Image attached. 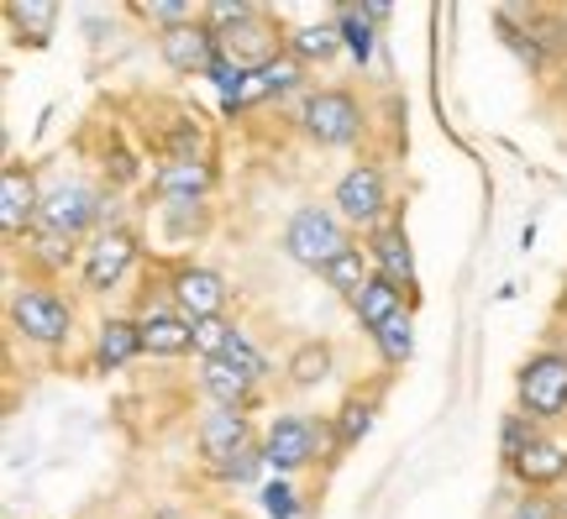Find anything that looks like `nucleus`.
<instances>
[{
  "mask_svg": "<svg viewBox=\"0 0 567 519\" xmlns=\"http://www.w3.org/2000/svg\"><path fill=\"white\" fill-rule=\"evenodd\" d=\"M32 258H38V262H48L53 273H63V268L74 262V241L53 237V231H32Z\"/></svg>",
  "mask_w": 567,
  "mask_h": 519,
  "instance_id": "72a5a7b5",
  "label": "nucleus"
},
{
  "mask_svg": "<svg viewBox=\"0 0 567 519\" xmlns=\"http://www.w3.org/2000/svg\"><path fill=\"white\" fill-rule=\"evenodd\" d=\"M509 473L520 478L526 494H551L557 482H567V440L551 436V430H542V436L530 440V451L515 461Z\"/></svg>",
  "mask_w": 567,
  "mask_h": 519,
  "instance_id": "dca6fc26",
  "label": "nucleus"
},
{
  "mask_svg": "<svg viewBox=\"0 0 567 519\" xmlns=\"http://www.w3.org/2000/svg\"><path fill=\"white\" fill-rule=\"evenodd\" d=\"M258 11L252 0H210V6H200V21L210 27V32H226V27H237V21H247Z\"/></svg>",
  "mask_w": 567,
  "mask_h": 519,
  "instance_id": "2f4dec72",
  "label": "nucleus"
},
{
  "mask_svg": "<svg viewBox=\"0 0 567 519\" xmlns=\"http://www.w3.org/2000/svg\"><path fill=\"white\" fill-rule=\"evenodd\" d=\"M368 262H373V273H384L389 283H400L405 294H415V252H410V237H405V216L400 210H389V220H379L373 231H368Z\"/></svg>",
  "mask_w": 567,
  "mask_h": 519,
  "instance_id": "f8f14e48",
  "label": "nucleus"
},
{
  "mask_svg": "<svg viewBox=\"0 0 567 519\" xmlns=\"http://www.w3.org/2000/svg\"><path fill=\"white\" fill-rule=\"evenodd\" d=\"M216 184V168L205 158H189V163H163L158 174L147 179V189L158 195L163 205H200Z\"/></svg>",
  "mask_w": 567,
  "mask_h": 519,
  "instance_id": "f3484780",
  "label": "nucleus"
},
{
  "mask_svg": "<svg viewBox=\"0 0 567 519\" xmlns=\"http://www.w3.org/2000/svg\"><path fill=\"white\" fill-rule=\"evenodd\" d=\"M158 53L174 74H210V63H216V32L205 21L168 27V32H158Z\"/></svg>",
  "mask_w": 567,
  "mask_h": 519,
  "instance_id": "4468645a",
  "label": "nucleus"
},
{
  "mask_svg": "<svg viewBox=\"0 0 567 519\" xmlns=\"http://www.w3.org/2000/svg\"><path fill=\"white\" fill-rule=\"evenodd\" d=\"M42 195H48V189H38L32 163H6V174H0V231H6V241L38 231Z\"/></svg>",
  "mask_w": 567,
  "mask_h": 519,
  "instance_id": "9b49d317",
  "label": "nucleus"
},
{
  "mask_svg": "<svg viewBox=\"0 0 567 519\" xmlns=\"http://www.w3.org/2000/svg\"><path fill=\"white\" fill-rule=\"evenodd\" d=\"M321 440H331V425H321V419L274 415L264 430V461L279 478H289V473H300V467H310V461L321 457Z\"/></svg>",
  "mask_w": 567,
  "mask_h": 519,
  "instance_id": "423d86ee",
  "label": "nucleus"
},
{
  "mask_svg": "<svg viewBox=\"0 0 567 519\" xmlns=\"http://www.w3.org/2000/svg\"><path fill=\"white\" fill-rule=\"evenodd\" d=\"M331 210L347 220V226H363L373 231L379 220H389V179L379 163H352L337 189H331Z\"/></svg>",
  "mask_w": 567,
  "mask_h": 519,
  "instance_id": "1a4fd4ad",
  "label": "nucleus"
},
{
  "mask_svg": "<svg viewBox=\"0 0 567 519\" xmlns=\"http://www.w3.org/2000/svg\"><path fill=\"white\" fill-rule=\"evenodd\" d=\"M142 357V331H137V320H126V315H111L95 331V367L101 373H122L126 362H137Z\"/></svg>",
  "mask_w": 567,
  "mask_h": 519,
  "instance_id": "412c9836",
  "label": "nucleus"
},
{
  "mask_svg": "<svg viewBox=\"0 0 567 519\" xmlns=\"http://www.w3.org/2000/svg\"><path fill=\"white\" fill-rule=\"evenodd\" d=\"M168 210V237H189V231H205V200L200 205H163Z\"/></svg>",
  "mask_w": 567,
  "mask_h": 519,
  "instance_id": "c9c22d12",
  "label": "nucleus"
},
{
  "mask_svg": "<svg viewBox=\"0 0 567 519\" xmlns=\"http://www.w3.org/2000/svg\"><path fill=\"white\" fill-rule=\"evenodd\" d=\"M373 346H379L384 367H405V362L415 357V320H410V310H400L389 325H379V331H373Z\"/></svg>",
  "mask_w": 567,
  "mask_h": 519,
  "instance_id": "bb28decb",
  "label": "nucleus"
},
{
  "mask_svg": "<svg viewBox=\"0 0 567 519\" xmlns=\"http://www.w3.org/2000/svg\"><path fill=\"white\" fill-rule=\"evenodd\" d=\"M6 315H11V331L32 346H63L74 336V304L48 283H21L6 304Z\"/></svg>",
  "mask_w": 567,
  "mask_h": 519,
  "instance_id": "20e7f679",
  "label": "nucleus"
},
{
  "mask_svg": "<svg viewBox=\"0 0 567 519\" xmlns=\"http://www.w3.org/2000/svg\"><path fill=\"white\" fill-rule=\"evenodd\" d=\"M331 367H337V352H331V341H300L295 352H289V362H284V373H289V383L295 388H321L326 378H331Z\"/></svg>",
  "mask_w": 567,
  "mask_h": 519,
  "instance_id": "4be33fe9",
  "label": "nucleus"
},
{
  "mask_svg": "<svg viewBox=\"0 0 567 519\" xmlns=\"http://www.w3.org/2000/svg\"><path fill=\"white\" fill-rule=\"evenodd\" d=\"M400 310H410V294L400 283H389L384 273H373V279L358 289V300H352V315H358V325H363L368 336H373L379 325H389Z\"/></svg>",
  "mask_w": 567,
  "mask_h": 519,
  "instance_id": "aec40b11",
  "label": "nucleus"
},
{
  "mask_svg": "<svg viewBox=\"0 0 567 519\" xmlns=\"http://www.w3.org/2000/svg\"><path fill=\"white\" fill-rule=\"evenodd\" d=\"M200 388L210 394L216 409H252V399H258V383L247 378V373H237L226 357L200 362Z\"/></svg>",
  "mask_w": 567,
  "mask_h": 519,
  "instance_id": "6ab92c4d",
  "label": "nucleus"
},
{
  "mask_svg": "<svg viewBox=\"0 0 567 519\" xmlns=\"http://www.w3.org/2000/svg\"><path fill=\"white\" fill-rule=\"evenodd\" d=\"M216 519H247V515H237V509H221V515H216Z\"/></svg>",
  "mask_w": 567,
  "mask_h": 519,
  "instance_id": "4c0bfd02",
  "label": "nucleus"
},
{
  "mask_svg": "<svg viewBox=\"0 0 567 519\" xmlns=\"http://www.w3.org/2000/svg\"><path fill=\"white\" fill-rule=\"evenodd\" d=\"M542 430H547V425H536V419L520 415V409H515V415H505V425H499V457H505V467H515V461L526 457L530 440L542 436Z\"/></svg>",
  "mask_w": 567,
  "mask_h": 519,
  "instance_id": "cd10ccee",
  "label": "nucleus"
},
{
  "mask_svg": "<svg viewBox=\"0 0 567 519\" xmlns=\"http://www.w3.org/2000/svg\"><path fill=\"white\" fill-rule=\"evenodd\" d=\"M137 331H142V357H184V352H195V325L174 304L142 310Z\"/></svg>",
  "mask_w": 567,
  "mask_h": 519,
  "instance_id": "2eb2a0df",
  "label": "nucleus"
},
{
  "mask_svg": "<svg viewBox=\"0 0 567 519\" xmlns=\"http://www.w3.org/2000/svg\"><path fill=\"white\" fill-rule=\"evenodd\" d=\"M195 446H200V457L210 461V467H221V461H231L237 451H247V446H252V419H247V409H210V415L200 419V430H195Z\"/></svg>",
  "mask_w": 567,
  "mask_h": 519,
  "instance_id": "ddd939ff",
  "label": "nucleus"
},
{
  "mask_svg": "<svg viewBox=\"0 0 567 519\" xmlns=\"http://www.w3.org/2000/svg\"><path fill=\"white\" fill-rule=\"evenodd\" d=\"M321 279L331 283L337 294H347V300H358V289H363V283L373 279V262H368V247H358V241H352V247H347L342 258H331V262H326V273H321Z\"/></svg>",
  "mask_w": 567,
  "mask_h": 519,
  "instance_id": "a878e982",
  "label": "nucleus"
},
{
  "mask_svg": "<svg viewBox=\"0 0 567 519\" xmlns=\"http://www.w3.org/2000/svg\"><path fill=\"white\" fill-rule=\"evenodd\" d=\"M137 252H142V241L132 226H105L101 237L84 247V268H80L84 289H90V294H111V289L126 279V268L137 262Z\"/></svg>",
  "mask_w": 567,
  "mask_h": 519,
  "instance_id": "9d476101",
  "label": "nucleus"
},
{
  "mask_svg": "<svg viewBox=\"0 0 567 519\" xmlns=\"http://www.w3.org/2000/svg\"><path fill=\"white\" fill-rule=\"evenodd\" d=\"M284 252L300 262V268H316L326 273V262L342 258L352 237H347V220L331 210V205H300L295 216L284 220Z\"/></svg>",
  "mask_w": 567,
  "mask_h": 519,
  "instance_id": "7ed1b4c3",
  "label": "nucleus"
},
{
  "mask_svg": "<svg viewBox=\"0 0 567 519\" xmlns=\"http://www.w3.org/2000/svg\"><path fill=\"white\" fill-rule=\"evenodd\" d=\"M505 519H563V499H551V494H526V499L509 504Z\"/></svg>",
  "mask_w": 567,
  "mask_h": 519,
  "instance_id": "f704fd0d",
  "label": "nucleus"
},
{
  "mask_svg": "<svg viewBox=\"0 0 567 519\" xmlns=\"http://www.w3.org/2000/svg\"><path fill=\"white\" fill-rule=\"evenodd\" d=\"M515 409L536 425H563L567 419V352L563 346H536L515 367Z\"/></svg>",
  "mask_w": 567,
  "mask_h": 519,
  "instance_id": "f257e3e1",
  "label": "nucleus"
},
{
  "mask_svg": "<svg viewBox=\"0 0 567 519\" xmlns=\"http://www.w3.org/2000/svg\"><path fill=\"white\" fill-rule=\"evenodd\" d=\"M231 336H237V325L231 320H200L195 325V357H226V346H231Z\"/></svg>",
  "mask_w": 567,
  "mask_h": 519,
  "instance_id": "c85d7f7f",
  "label": "nucleus"
},
{
  "mask_svg": "<svg viewBox=\"0 0 567 519\" xmlns=\"http://www.w3.org/2000/svg\"><path fill=\"white\" fill-rule=\"evenodd\" d=\"M264 504H268V515H274V519H295V515H300V499H295V488H289L284 478L264 488Z\"/></svg>",
  "mask_w": 567,
  "mask_h": 519,
  "instance_id": "e433bc0d",
  "label": "nucleus"
},
{
  "mask_svg": "<svg viewBox=\"0 0 567 519\" xmlns=\"http://www.w3.org/2000/svg\"><path fill=\"white\" fill-rule=\"evenodd\" d=\"M300 132L321 153H337V147H358L368 132V111L363 101L352 95V90H337V84H326V90H310L300 101Z\"/></svg>",
  "mask_w": 567,
  "mask_h": 519,
  "instance_id": "f03ea898",
  "label": "nucleus"
},
{
  "mask_svg": "<svg viewBox=\"0 0 567 519\" xmlns=\"http://www.w3.org/2000/svg\"><path fill=\"white\" fill-rule=\"evenodd\" d=\"M342 53V27H295L289 32V59L300 69H316V63H331Z\"/></svg>",
  "mask_w": 567,
  "mask_h": 519,
  "instance_id": "393cba45",
  "label": "nucleus"
},
{
  "mask_svg": "<svg viewBox=\"0 0 567 519\" xmlns=\"http://www.w3.org/2000/svg\"><path fill=\"white\" fill-rule=\"evenodd\" d=\"M563 519H567V499H563Z\"/></svg>",
  "mask_w": 567,
  "mask_h": 519,
  "instance_id": "58836bf2",
  "label": "nucleus"
},
{
  "mask_svg": "<svg viewBox=\"0 0 567 519\" xmlns=\"http://www.w3.org/2000/svg\"><path fill=\"white\" fill-rule=\"evenodd\" d=\"M168 304L179 310L189 325H200V320H221L226 304H231V289L216 268H200V262H179V268H168Z\"/></svg>",
  "mask_w": 567,
  "mask_h": 519,
  "instance_id": "6e6552de",
  "label": "nucleus"
},
{
  "mask_svg": "<svg viewBox=\"0 0 567 519\" xmlns=\"http://www.w3.org/2000/svg\"><path fill=\"white\" fill-rule=\"evenodd\" d=\"M6 21L17 27V42H42L53 38V27H59V6L53 0H6Z\"/></svg>",
  "mask_w": 567,
  "mask_h": 519,
  "instance_id": "5701e85b",
  "label": "nucleus"
},
{
  "mask_svg": "<svg viewBox=\"0 0 567 519\" xmlns=\"http://www.w3.org/2000/svg\"><path fill=\"white\" fill-rule=\"evenodd\" d=\"M279 53H289V32L268 17L264 6H258L247 21L216 32V59L231 63L237 74H258V69H268V63H279Z\"/></svg>",
  "mask_w": 567,
  "mask_h": 519,
  "instance_id": "39448f33",
  "label": "nucleus"
},
{
  "mask_svg": "<svg viewBox=\"0 0 567 519\" xmlns=\"http://www.w3.org/2000/svg\"><path fill=\"white\" fill-rule=\"evenodd\" d=\"M111 216V205H105L101 189H90V184L69 179V184H53L48 195H42V220L38 231H53L63 241H80L90 226H101Z\"/></svg>",
  "mask_w": 567,
  "mask_h": 519,
  "instance_id": "0eeeda50",
  "label": "nucleus"
},
{
  "mask_svg": "<svg viewBox=\"0 0 567 519\" xmlns=\"http://www.w3.org/2000/svg\"><path fill=\"white\" fill-rule=\"evenodd\" d=\"M258 467H268V461H264V440H252L247 451H237L231 461H221V467H210V473H216L221 482H252V478H258Z\"/></svg>",
  "mask_w": 567,
  "mask_h": 519,
  "instance_id": "7c9ffc66",
  "label": "nucleus"
},
{
  "mask_svg": "<svg viewBox=\"0 0 567 519\" xmlns=\"http://www.w3.org/2000/svg\"><path fill=\"white\" fill-rule=\"evenodd\" d=\"M142 21H158L163 32L168 27H189V21H200V6H189V0H153V6H137Z\"/></svg>",
  "mask_w": 567,
  "mask_h": 519,
  "instance_id": "c756f323",
  "label": "nucleus"
},
{
  "mask_svg": "<svg viewBox=\"0 0 567 519\" xmlns=\"http://www.w3.org/2000/svg\"><path fill=\"white\" fill-rule=\"evenodd\" d=\"M226 362H231L237 373H247V378H252V383H264V378H268V362H264V352H258V346H252V341H247L243 331H237V336H231V346H226Z\"/></svg>",
  "mask_w": 567,
  "mask_h": 519,
  "instance_id": "473e14b6",
  "label": "nucleus"
},
{
  "mask_svg": "<svg viewBox=\"0 0 567 519\" xmlns=\"http://www.w3.org/2000/svg\"><path fill=\"white\" fill-rule=\"evenodd\" d=\"M300 84H305V69L284 53L279 63H268V69H258V74H247L243 90H237V95H226V111H247V105H264V101H279V95H295Z\"/></svg>",
  "mask_w": 567,
  "mask_h": 519,
  "instance_id": "a211bd4d",
  "label": "nucleus"
},
{
  "mask_svg": "<svg viewBox=\"0 0 567 519\" xmlns=\"http://www.w3.org/2000/svg\"><path fill=\"white\" fill-rule=\"evenodd\" d=\"M331 425V451L342 457V451H352L358 440L373 430V399H363V394H352V399H342V409L326 419Z\"/></svg>",
  "mask_w": 567,
  "mask_h": 519,
  "instance_id": "b1692460",
  "label": "nucleus"
}]
</instances>
